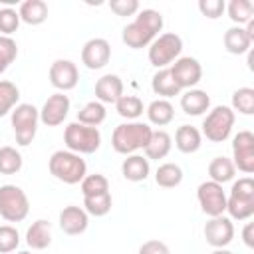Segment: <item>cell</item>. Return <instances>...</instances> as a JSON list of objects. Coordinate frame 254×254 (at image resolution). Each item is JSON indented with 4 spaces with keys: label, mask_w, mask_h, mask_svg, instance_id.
<instances>
[{
    "label": "cell",
    "mask_w": 254,
    "mask_h": 254,
    "mask_svg": "<svg viewBox=\"0 0 254 254\" xmlns=\"http://www.w3.org/2000/svg\"><path fill=\"white\" fill-rule=\"evenodd\" d=\"M163 30V14L153 8L139 10L137 18L123 28L121 40L131 50H141L151 46V42L157 38V34Z\"/></svg>",
    "instance_id": "cell-1"
},
{
    "label": "cell",
    "mask_w": 254,
    "mask_h": 254,
    "mask_svg": "<svg viewBox=\"0 0 254 254\" xmlns=\"http://www.w3.org/2000/svg\"><path fill=\"white\" fill-rule=\"evenodd\" d=\"M89 224V214L75 204L64 206V210L60 212V228L64 230V234L67 236H79L87 230Z\"/></svg>",
    "instance_id": "cell-17"
},
{
    "label": "cell",
    "mask_w": 254,
    "mask_h": 254,
    "mask_svg": "<svg viewBox=\"0 0 254 254\" xmlns=\"http://www.w3.org/2000/svg\"><path fill=\"white\" fill-rule=\"evenodd\" d=\"M10 121H12L16 143L20 147H28L34 141L38 131L40 109H36L32 103H18L10 113Z\"/></svg>",
    "instance_id": "cell-6"
},
{
    "label": "cell",
    "mask_w": 254,
    "mask_h": 254,
    "mask_svg": "<svg viewBox=\"0 0 254 254\" xmlns=\"http://www.w3.org/2000/svg\"><path fill=\"white\" fill-rule=\"evenodd\" d=\"M105 115H107L105 105L95 99V101L85 103L77 111V123H83V125H89V127H97V125H101L105 121Z\"/></svg>",
    "instance_id": "cell-30"
},
{
    "label": "cell",
    "mask_w": 254,
    "mask_h": 254,
    "mask_svg": "<svg viewBox=\"0 0 254 254\" xmlns=\"http://www.w3.org/2000/svg\"><path fill=\"white\" fill-rule=\"evenodd\" d=\"M202 145V135L196 127L192 125H181L177 131H175V147L185 153V155H190V153H196Z\"/></svg>",
    "instance_id": "cell-22"
},
{
    "label": "cell",
    "mask_w": 254,
    "mask_h": 254,
    "mask_svg": "<svg viewBox=\"0 0 254 254\" xmlns=\"http://www.w3.org/2000/svg\"><path fill=\"white\" fill-rule=\"evenodd\" d=\"M115 109L121 117L125 119H137L139 115H143L145 107H143V101L137 97V95H121L115 103Z\"/></svg>",
    "instance_id": "cell-34"
},
{
    "label": "cell",
    "mask_w": 254,
    "mask_h": 254,
    "mask_svg": "<svg viewBox=\"0 0 254 254\" xmlns=\"http://www.w3.org/2000/svg\"><path fill=\"white\" fill-rule=\"evenodd\" d=\"M16 254H32V252H28V250H22V252H16Z\"/></svg>",
    "instance_id": "cell-46"
},
{
    "label": "cell",
    "mask_w": 254,
    "mask_h": 254,
    "mask_svg": "<svg viewBox=\"0 0 254 254\" xmlns=\"http://www.w3.org/2000/svg\"><path fill=\"white\" fill-rule=\"evenodd\" d=\"M69 105H71V101H69V97L65 93H62V91L52 93L44 101V105L40 109V121L46 127H58V125H62L64 119L69 113Z\"/></svg>",
    "instance_id": "cell-13"
},
{
    "label": "cell",
    "mask_w": 254,
    "mask_h": 254,
    "mask_svg": "<svg viewBox=\"0 0 254 254\" xmlns=\"http://www.w3.org/2000/svg\"><path fill=\"white\" fill-rule=\"evenodd\" d=\"M210 254H234V252H230V250H226V248H214Z\"/></svg>",
    "instance_id": "cell-45"
},
{
    "label": "cell",
    "mask_w": 254,
    "mask_h": 254,
    "mask_svg": "<svg viewBox=\"0 0 254 254\" xmlns=\"http://www.w3.org/2000/svg\"><path fill=\"white\" fill-rule=\"evenodd\" d=\"M30 212L28 194L16 185L0 187V216L6 222H22Z\"/></svg>",
    "instance_id": "cell-8"
},
{
    "label": "cell",
    "mask_w": 254,
    "mask_h": 254,
    "mask_svg": "<svg viewBox=\"0 0 254 254\" xmlns=\"http://www.w3.org/2000/svg\"><path fill=\"white\" fill-rule=\"evenodd\" d=\"M196 198H198L200 210L210 218L222 216L226 212V194L222 185L218 183H212V181L200 183L196 189Z\"/></svg>",
    "instance_id": "cell-10"
},
{
    "label": "cell",
    "mask_w": 254,
    "mask_h": 254,
    "mask_svg": "<svg viewBox=\"0 0 254 254\" xmlns=\"http://www.w3.org/2000/svg\"><path fill=\"white\" fill-rule=\"evenodd\" d=\"M77 81H79V71L71 60H56L50 65V83L62 93L73 89Z\"/></svg>",
    "instance_id": "cell-16"
},
{
    "label": "cell",
    "mask_w": 254,
    "mask_h": 254,
    "mask_svg": "<svg viewBox=\"0 0 254 254\" xmlns=\"http://www.w3.org/2000/svg\"><path fill=\"white\" fill-rule=\"evenodd\" d=\"M210 107V97L202 89H187L181 95V109L187 115H202Z\"/></svg>",
    "instance_id": "cell-23"
},
{
    "label": "cell",
    "mask_w": 254,
    "mask_h": 254,
    "mask_svg": "<svg viewBox=\"0 0 254 254\" xmlns=\"http://www.w3.org/2000/svg\"><path fill=\"white\" fill-rule=\"evenodd\" d=\"M20 89L16 83L8 79H0V117L12 113V109L18 105Z\"/></svg>",
    "instance_id": "cell-32"
},
{
    "label": "cell",
    "mask_w": 254,
    "mask_h": 254,
    "mask_svg": "<svg viewBox=\"0 0 254 254\" xmlns=\"http://www.w3.org/2000/svg\"><path fill=\"white\" fill-rule=\"evenodd\" d=\"M226 12L234 26H244L254 16V4L250 0H230L226 4Z\"/></svg>",
    "instance_id": "cell-31"
},
{
    "label": "cell",
    "mask_w": 254,
    "mask_h": 254,
    "mask_svg": "<svg viewBox=\"0 0 254 254\" xmlns=\"http://www.w3.org/2000/svg\"><path fill=\"white\" fill-rule=\"evenodd\" d=\"M22 155L18 149L6 145L0 147V173L2 175H16L22 169Z\"/></svg>",
    "instance_id": "cell-33"
},
{
    "label": "cell",
    "mask_w": 254,
    "mask_h": 254,
    "mask_svg": "<svg viewBox=\"0 0 254 254\" xmlns=\"http://www.w3.org/2000/svg\"><path fill=\"white\" fill-rule=\"evenodd\" d=\"M79 187H81V194L83 196H97V194L109 192V181L99 173L85 175L83 181L79 183Z\"/></svg>",
    "instance_id": "cell-35"
},
{
    "label": "cell",
    "mask_w": 254,
    "mask_h": 254,
    "mask_svg": "<svg viewBox=\"0 0 254 254\" xmlns=\"http://www.w3.org/2000/svg\"><path fill=\"white\" fill-rule=\"evenodd\" d=\"M171 147H173V139L167 131L159 129V131H153L151 133V139L147 143V147L143 149L145 151V157L151 161H159V159H165L169 153H171Z\"/></svg>",
    "instance_id": "cell-25"
},
{
    "label": "cell",
    "mask_w": 254,
    "mask_h": 254,
    "mask_svg": "<svg viewBox=\"0 0 254 254\" xmlns=\"http://www.w3.org/2000/svg\"><path fill=\"white\" fill-rule=\"evenodd\" d=\"M232 111H238L242 115L254 113V89L252 87H238L232 93Z\"/></svg>",
    "instance_id": "cell-37"
},
{
    "label": "cell",
    "mask_w": 254,
    "mask_h": 254,
    "mask_svg": "<svg viewBox=\"0 0 254 254\" xmlns=\"http://www.w3.org/2000/svg\"><path fill=\"white\" fill-rule=\"evenodd\" d=\"M20 22L30 26H40L48 20V4L44 0H26L18 8Z\"/></svg>",
    "instance_id": "cell-24"
},
{
    "label": "cell",
    "mask_w": 254,
    "mask_h": 254,
    "mask_svg": "<svg viewBox=\"0 0 254 254\" xmlns=\"http://www.w3.org/2000/svg\"><path fill=\"white\" fill-rule=\"evenodd\" d=\"M20 244V234L12 224H2L0 226V254L14 252Z\"/></svg>",
    "instance_id": "cell-39"
},
{
    "label": "cell",
    "mask_w": 254,
    "mask_h": 254,
    "mask_svg": "<svg viewBox=\"0 0 254 254\" xmlns=\"http://www.w3.org/2000/svg\"><path fill=\"white\" fill-rule=\"evenodd\" d=\"M109 8L117 16H133L139 12V2L137 0H111Z\"/></svg>",
    "instance_id": "cell-42"
},
{
    "label": "cell",
    "mask_w": 254,
    "mask_h": 254,
    "mask_svg": "<svg viewBox=\"0 0 254 254\" xmlns=\"http://www.w3.org/2000/svg\"><path fill=\"white\" fill-rule=\"evenodd\" d=\"M151 87H153V91H155L157 95H161V99H169V97L181 93V89H179V85L175 83V79H173L169 67H163V69H159V71L153 75Z\"/></svg>",
    "instance_id": "cell-28"
},
{
    "label": "cell",
    "mask_w": 254,
    "mask_h": 254,
    "mask_svg": "<svg viewBox=\"0 0 254 254\" xmlns=\"http://www.w3.org/2000/svg\"><path fill=\"white\" fill-rule=\"evenodd\" d=\"M26 244L32 250H46L52 244V224L44 218H38L26 230Z\"/></svg>",
    "instance_id": "cell-19"
},
{
    "label": "cell",
    "mask_w": 254,
    "mask_h": 254,
    "mask_svg": "<svg viewBox=\"0 0 254 254\" xmlns=\"http://www.w3.org/2000/svg\"><path fill=\"white\" fill-rule=\"evenodd\" d=\"M64 143L67 151L77 155H91L101 147V133L97 127H89L83 123H69L64 131Z\"/></svg>",
    "instance_id": "cell-5"
},
{
    "label": "cell",
    "mask_w": 254,
    "mask_h": 254,
    "mask_svg": "<svg viewBox=\"0 0 254 254\" xmlns=\"http://www.w3.org/2000/svg\"><path fill=\"white\" fill-rule=\"evenodd\" d=\"M222 44H224V50L232 56H242L246 52H250V46H252V40L248 38L244 26H232L224 32V38H222Z\"/></svg>",
    "instance_id": "cell-20"
},
{
    "label": "cell",
    "mask_w": 254,
    "mask_h": 254,
    "mask_svg": "<svg viewBox=\"0 0 254 254\" xmlns=\"http://www.w3.org/2000/svg\"><path fill=\"white\" fill-rule=\"evenodd\" d=\"M169 69L179 89H192L202 79V65L198 64L196 58H190V56L175 60V64Z\"/></svg>",
    "instance_id": "cell-12"
},
{
    "label": "cell",
    "mask_w": 254,
    "mask_h": 254,
    "mask_svg": "<svg viewBox=\"0 0 254 254\" xmlns=\"http://www.w3.org/2000/svg\"><path fill=\"white\" fill-rule=\"evenodd\" d=\"M48 169H50L52 177H56L58 181H62L65 185H77L87 175V165L81 159V155L71 153V151H64V149L56 151L50 157Z\"/></svg>",
    "instance_id": "cell-3"
},
{
    "label": "cell",
    "mask_w": 254,
    "mask_h": 254,
    "mask_svg": "<svg viewBox=\"0 0 254 254\" xmlns=\"http://www.w3.org/2000/svg\"><path fill=\"white\" fill-rule=\"evenodd\" d=\"M147 117H149V121H151L153 125L165 127V125H169V123L173 121V117H175V107H173V103H171L169 99H155V101H151L149 107H147Z\"/></svg>",
    "instance_id": "cell-26"
},
{
    "label": "cell",
    "mask_w": 254,
    "mask_h": 254,
    "mask_svg": "<svg viewBox=\"0 0 254 254\" xmlns=\"http://www.w3.org/2000/svg\"><path fill=\"white\" fill-rule=\"evenodd\" d=\"M204 240L212 248H226L234 238V224L228 216H214L204 224Z\"/></svg>",
    "instance_id": "cell-15"
},
{
    "label": "cell",
    "mask_w": 254,
    "mask_h": 254,
    "mask_svg": "<svg viewBox=\"0 0 254 254\" xmlns=\"http://www.w3.org/2000/svg\"><path fill=\"white\" fill-rule=\"evenodd\" d=\"M234 111L228 105H216L210 109L202 121V133L210 143H222L230 137L232 127H234Z\"/></svg>",
    "instance_id": "cell-7"
},
{
    "label": "cell",
    "mask_w": 254,
    "mask_h": 254,
    "mask_svg": "<svg viewBox=\"0 0 254 254\" xmlns=\"http://www.w3.org/2000/svg\"><path fill=\"white\" fill-rule=\"evenodd\" d=\"M123 95V79L117 73H105L95 81V99L99 103H117Z\"/></svg>",
    "instance_id": "cell-18"
},
{
    "label": "cell",
    "mask_w": 254,
    "mask_h": 254,
    "mask_svg": "<svg viewBox=\"0 0 254 254\" xmlns=\"http://www.w3.org/2000/svg\"><path fill=\"white\" fill-rule=\"evenodd\" d=\"M20 26V14L14 8H2L0 10V36H10Z\"/></svg>",
    "instance_id": "cell-40"
},
{
    "label": "cell",
    "mask_w": 254,
    "mask_h": 254,
    "mask_svg": "<svg viewBox=\"0 0 254 254\" xmlns=\"http://www.w3.org/2000/svg\"><path fill=\"white\" fill-rule=\"evenodd\" d=\"M226 212L230 220H248L254 214V181L250 177L232 183L230 194L226 196Z\"/></svg>",
    "instance_id": "cell-4"
},
{
    "label": "cell",
    "mask_w": 254,
    "mask_h": 254,
    "mask_svg": "<svg viewBox=\"0 0 254 254\" xmlns=\"http://www.w3.org/2000/svg\"><path fill=\"white\" fill-rule=\"evenodd\" d=\"M113 206V198L109 192L97 196H83V210L91 216H105Z\"/></svg>",
    "instance_id": "cell-36"
},
{
    "label": "cell",
    "mask_w": 254,
    "mask_h": 254,
    "mask_svg": "<svg viewBox=\"0 0 254 254\" xmlns=\"http://www.w3.org/2000/svg\"><path fill=\"white\" fill-rule=\"evenodd\" d=\"M151 165L149 159L143 155H127V159L121 163V175L131 183H141L149 177Z\"/></svg>",
    "instance_id": "cell-21"
},
{
    "label": "cell",
    "mask_w": 254,
    "mask_h": 254,
    "mask_svg": "<svg viewBox=\"0 0 254 254\" xmlns=\"http://www.w3.org/2000/svg\"><path fill=\"white\" fill-rule=\"evenodd\" d=\"M155 183L161 189H175L183 183V169L177 163H163L155 173Z\"/></svg>",
    "instance_id": "cell-29"
},
{
    "label": "cell",
    "mask_w": 254,
    "mask_h": 254,
    "mask_svg": "<svg viewBox=\"0 0 254 254\" xmlns=\"http://www.w3.org/2000/svg\"><path fill=\"white\" fill-rule=\"evenodd\" d=\"M139 254H171V250L163 240H147L139 246Z\"/></svg>",
    "instance_id": "cell-43"
},
{
    "label": "cell",
    "mask_w": 254,
    "mask_h": 254,
    "mask_svg": "<svg viewBox=\"0 0 254 254\" xmlns=\"http://www.w3.org/2000/svg\"><path fill=\"white\" fill-rule=\"evenodd\" d=\"M242 240L248 248H254V222H246V226L242 230Z\"/></svg>",
    "instance_id": "cell-44"
},
{
    "label": "cell",
    "mask_w": 254,
    "mask_h": 254,
    "mask_svg": "<svg viewBox=\"0 0 254 254\" xmlns=\"http://www.w3.org/2000/svg\"><path fill=\"white\" fill-rule=\"evenodd\" d=\"M232 163L244 175L254 173V133L238 131L232 139Z\"/></svg>",
    "instance_id": "cell-11"
},
{
    "label": "cell",
    "mask_w": 254,
    "mask_h": 254,
    "mask_svg": "<svg viewBox=\"0 0 254 254\" xmlns=\"http://www.w3.org/2000/svg\"><path fill=\"white\" fill-rule=\"evenodd\" d=\"M198 10L204 18L208 20H216L222 16V12L226 10V4L224 0H200L198 2Z\"/></svg>",
    "instance_id": "cell-41"
},
{
    "label": "cell",
    "mask_w": 254,
    "mask_h": 254,
    "mask_svg": "<svg viewBox=\"0 0 254 254\" xmlns=\"http://www.w3.org/2000/svg\"><path fill=\"white\" fill-rule=\"evenodd\" d=\"M151 133H153V129L147 123L127 121L113 129L111 145H113L115 153H119V155H135V151L147 147Z\"/></svg>",
    "instance_id": "cell-2"
},
{
    "label": "cell",
    "mask_w": 254,
    "mask_h": 254,
    "mask_svg": "<svg viewBox=\"0 0 254 254\" xmlns=\"http://www.w3.org/2000/svg\"><path fill=\"white\" fill-rule=\"evenodd\" d=\"M181 52H183L181 36L175 34V32H167V34L157 36L151 42V46H149V62L157 69H163L169 64H173L175 60H179Z\"/></svg>",
    "instance_id": "cell-9"
},
{
    "label": "cell",
    "mask_w": 254,
    "mask_h": 254,
    "mask_svg": "<svg viewBox=\"0 0 254 254\" xmlns=\"http://www.w3.org/2000/svg\"><path fill=\"white\" fill-rule=\"evenodd\" d=\"M16 56H18L16 40H12L10 36H0V73H4L10 67Z\"/></svg>",
    "instance_id": "cell-38"
},
{
    "label": "cell",
    "mask_w": 254,
    "mask_h": 254,
    "mask_svg": "<svg viewBox=\"0 0 254 254\" xmlns=\"http://www.w3.org/2000/svg\"><path fill=\"white\" fill-rule=\"evenodd\" d=\"M111 60V46L105 38H91L81 48V64L87 69H101Z\"/></svg>",
    "instance_id": "cell-14"
},
{
    "label": "cell",
    "mask_w": 254,
    "mask_h": 254,
    "mask_svg": "<svg viewBox=\"0 0 254 254\" xmlns=\"http://www.w3.org/2000/svg\"><path fill=\"white\" fill-rule=\"evenodd\" d=\"M234 175H236V169H234L232 159H228V157H214L208 163V177L212 183H218V185L230 183L234 179Z\"/></svg>",
    "instance_id": "cell-27"
}]
</instances>
